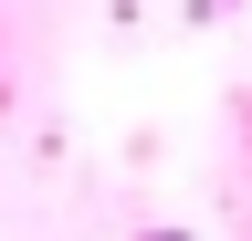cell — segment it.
<instances>
[{
    "label": "cell",
    "instance_id": "obj_1",
    "mask_svg": "<svg viewBox=\"0 0 252 241\" xmlns=\"http://www.w3.org/2000/svg\"><path fill=\"white\" fill-rule=\"evenodd\" d=\"M147 241H179V231H147Z\"/></svg>",
    "mask_w": 252,
    "mask_h": 241
}]
</instances>
